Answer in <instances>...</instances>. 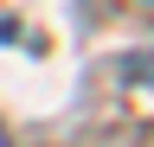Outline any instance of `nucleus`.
Segmentation results:
<instances>
[{
	"label": "nucleus",
	"mask_w": 154,
	"mask_h": 147,
	"mask_svg": "<svg viewBox=\"0 0 154 147\" xmlns=\"http://www.w3.org/2000/svg\"><path fill=\"white\" fill-rule=\"evenodd\" d=\"M0 147H7V128H0Z\"/></svg>",
	"instance_id": "nucleus-1"
}]
</instances>
